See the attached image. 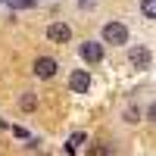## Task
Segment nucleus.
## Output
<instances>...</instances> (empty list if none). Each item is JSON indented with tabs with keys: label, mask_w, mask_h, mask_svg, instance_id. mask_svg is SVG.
Segmentation results:
<instances>
[{
	"label": "nucleus",
	"mask_w": 156,
	"mask_h": 156,
	"mask_svg": "<svg viewBox=\"0 0 156 156\" xmlns=\"http://www.w3.org/2000/svg\"><path fill=\"white\" fill-rule=\"evenodd\" d=\"M78 56H81L87 66H100L103 56H106V44H103V41H94V37H87V41L78 44Z\"/></svg>",
	"instance_id": "1"
},
{
	"label": "nucleus",
	"mask_w": 156,
	"mask_h": 156,
	"mask_svg": "<svg viewBox=\"0 0 156 156\" xmlns=\"http://www.w3.org/2000/svg\"><path fill=\"white\" fill-rule=\"evenodd\" d=\"M128 37H131V31H128V25L125 22H119V19H112V22H106L103 25V34H100V41L103 44H128Z\"/></svg>",
	"instance_id": "2"
},
{
	"label": "nucleus",
	"mask_w": 156,
	"mask_h": 156,
	"mask_svg": "<svg viewBox=\"0 0 156 156\" xmlns=\"http://www.w3.org/2000/svg\"><path fill=\"white\" fill-rule=\"evenodd\" d=\"M125 59H128V66H131V69H150L153 50H150L147 44H131V47H128V53H125Z\"/></svg>",
	"instance_id": "3"
},
{
	"label": "nucleus",
	"mask_w": 156,
	"mask_h": 156,
	"mask_svg": "<svg viewBox=\"0 0 156 156\" xmlns=\"http://www.w3.org/2000/svg\"><path fill=\"white\" fill-rule=\"evenodd\" d=\"M44 34H47L50 44H69L72 41V25L69 22H50Z\"/></svg>",
	"instance_id": "4"
},
{
	"label": "nucleus",
	"mask_w": 156,
	"mask_h": 156,
	"mask_svg": "<svg viewBox=\"0 0 156 156\" xmlns=\"http://www.w3.org/2000/svg\"><path fill=\"white\" fill-rule=\"evenodd\" d=\"M69 90L72 94H87L90 90V72L87 69H72L69 72Z\"/></svg>",
	"instance_id": "5"
},
{
	"label": "nucleus",
	"mask_w": 156,
	"mask_h": 156,
	"mask_svg": "<svg viewBox=\"0 0 156 156\" xmlns=\"http://www.w3.org/2000/svg\"><path fill=\"white\" fill-rule=\"evenodd\" d=\"M31 69H34L37 78H53V75H56V59H53V56H37Z\"/></svg>",
	"instance_id": "6"
},
{
	"label": "nucleus",
	"mask_w": 156,
	"mask_h": 156,
	"mask_svg": "<svg viewBox=\"0 0 156 156\" xmlns=\"http://www.w3.org/2000/svg\"><path fill=\"white\" fill-rule=\"evenodd\" d=\"M137 9H140V16L156 22V0H137Z\"/></svg>",
	"instance_id": "7"
},
{
	"label": "nucleus",
	"mask_w": 156,
	"mask_h": 156,
	"mask_svg": "<svg viewBox=\"0 0 156 156\" xmlns=\"http://www.w3.org/2000/svg\"><path fill=\"white\" fill-rule=\"evenodd\" d=\"M34 106H37V97L31 94V90H25V94L19 97V109H22V112H31Z\"/></svg>",
	"instance_id": "8"
},
{
	"label": "nucleus",
	"mask_w": 156,
	"mask_h": 156,
	"mask_svg": "<svg viewBox=\"0 0 156 156\" xmlns=\"http://www.w3.org/2000/svg\"><path fill=\"white\" fill-rule=\"evenodd\" d=\"M125 122H128V125H137V122H140V106H128V109H125Z\"/></svg>",
	"instance_id": "9"
},
{
	"label": "nucleus",
	"mask_w": 156,
	"mask_h": 156,
	"mask_svg": "<svg viewBox=\"0 0 156 156\" xmlns=\"http://www.w3.org/2000/svg\"><path fill=\"white\" fill-rule=\"evenodd\" d=\"M84 140H87V134H84V131H75V134L69 137V153H72L75 147H81V144H84Z\"/></svg>",
	"instance_id": "10"
},
{
	"label": "nucleus",
	"mask_w": 156,
	"mask_h": 156,
	"mask_svg": "<svg viewBox=\"0 0 156 156\" xmlns=\"http://www.w3.org/2000/svg\"><path fill=\"white\" fill-rule=\"evenodd\" d=\"M87 156H109V147L106 144H90L87 147Z\"/></svg>",
	"instance_id": "11"
},
{
	"label": "nucleus",
	"mask_w": 156,
	"mask_h": 156,
	"mask_svg": "<svg viewBox=\"0 0 156 156\" xmlns=\"http://www.w3.org/2000/svg\"><path fill=\"white\" fill-rule=\"evenodd\" d=\"M144 115H147V119H150V122L156 125V100H153V103H150V106H147V112H144Z\"/></svg>",
	"instance_id": "12"
},
{
	"label": "nucleus",
	"mask_w": 156,
	"mask_h": 156,
	"mask_svg": "<svg viewBox=\"0 0 156 156\" xmlns=\"http://www.w3.org/2000/svg\"><path fill=\"white\" fill-rule=\"evenodd\" d=\"M0 3H9V0H0Z\"/></svg>",
	"instance_id": "13"
}]
</instances>
